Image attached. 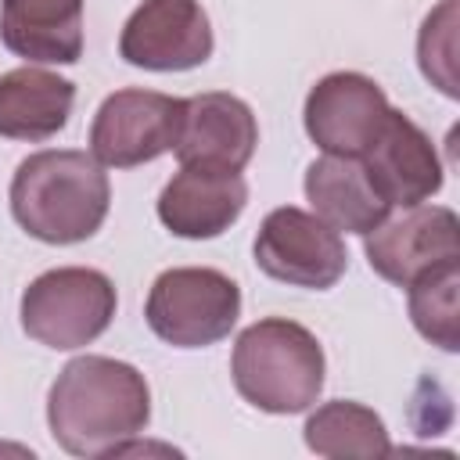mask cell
<instances>
[{"label": "cell", "mask_w": 460, "mask_h": 460, "mask_svg": "<svg viewBox=\"0 0 460 460\" xmlns=\"http://www.w3.org/2000/svg\"><path fill=\"white\" fill-rule=\"evenodd\" d=\"M147 327L172 349H205L223 341L241 316V288L208 266H176L155 277Z\"/></svg>", "instance_id": "5"}, {"label": "cell", "mask_w": 460, "mask_h": 460, "mask_svg": "<svg viewBox=\"0 0 460 460\" xmlns=\"http://www.w3.org/2000/svg\"><path fill=\"white\" fill-rule=\"evenodd\" d=\"M151 420V388L122 359L79 356L65 363L47 395L54 442L72 456H111Z\"/></svg>", "instance_id": "1"}, {"label": "cell", "mask_w": 460, "mask_h": 460, "mask_svg": "<svg viewBox=\"0 0 460 460\" xmlns=\"http://www.w3.org/2000/svg\"><path fill=\"white\" fill-rule=\"evenodd\" d=\"M305 446L316 456H388L392 442L385 420L352 399L323 402L305 420Z\"/></svg>", "instance_id": "17"}, {"label": "cell", "mask_w": 460, "mask_h": 460, "mask_svg": "<svg viewBox=\"0 0 460 460\" xmlns=\"http://www.w3.org/2000/svg\"><path fill=\"white\" fill-rule=\"evenodd\" d=\"M323 349L295 320L266 316L237 334L230 374L244 402L262 413H302L323 392Z\"/></svg>", "instance_id": "3"}, {"label": "cell", "mask_w": 460, "mask_h": 460, "mask_svg": "<svg viewBox=\"0 0 460 460\" xmlns=\"http://www.w3.org/2000/svg\"><path fill=\"white\" fill-rule=\"evenodd\" d=\"M111 183L86 151H36L11 180V216L25 234L47 244H79L108 216Z\"/></svg>", "instance_id": "2"}, {"label": "cell", "mask_w": 460, "mask_h": 460, "mask_svg": "<svg viewBox=\"0 0 460 460\" xmlns=\"http://www.w3.org/2000/svg\"><path fill=\"white\" fill-rule=\"evenodd\" d=\"M0 40L25 61L75 65L83 58V0H0Z\"/></svg>", "instance_id": "14"}, {"label": "cell", "mask_w": 460, "mask_h": 460, "mask_svg": "<svg viewBox=\"0 0 460 460\" xmlns=\"http://www.w3.org/2000/svg\"><path fill=\"white\" fill-rule=\"evenodd\" d=\"M75 104V86L58 72L22 65L0 75V137L7 140H50L65 129Z\"/></svg>", "instance_id": "15"}, {"label": "cell", "mask_w": 460, "mask_h": 460, "mask_svg": "<svg viewBox=\"0 0 460 460\" xmlns=\"http://www.w3.org/2000/svg\"><path fill=\"white\" fill-rule=\"evenodd\" d=\"M392 111L385 90L363 72H331L305 97V133L323 155L359 158Z\"/></svg>", "instance_id": "10"}, {"label": "cell", "mask_w": 460, "mask_h": 460, "mask_svg": "<svg viewBox=\"0 0 460 460\" xmlns=\"http://www.w3.org/2000/svg\"><path fill=\"white\" fill-rule=\"evenodd\" d=\"M115 284L90 266L40 273L22 295V327L32 341L68 352L83 349L115 320Z\"/></svg>", "instance_id": "4"}, {"label": "cell", "mask_w": 460, "mask_h": 460, "mask_svg": "<svg viewBox=\"0 0 460 460\" xmlns=\"http://www.w3.org/2000/svg\"><path fill=\"white\" fill-rule=\"evenodd\" d=\"M410 320L420 338L438 345L442 352L460 349V262H446L438 270H428L410 288Z\"/></svg>", "instance_id": "18"}, {"label": "cell", "mask_w": 460, "mask_h": 460, "mask_svg": "<svg viewBox=\"0 0 460 460\" xmlns=\"http://www.w3.org/2000/svg\"><path fill=\"white\" fill-rule=\"evenodd\" d=\"M122 61L151 72H187L212 58V25L198 0H144L122 25Z\"/></svg>", "instance_id": "9"}, {"label": "cell", "mask_w": 460, "mask_h": 460, "mask_svg": "<svg viewBox=\"0 0 460 460\" xmlns=\"http://www.w3.org/2000/svg\"><path fill=\"white\" fill-rule=\"evenodd\" d=\"M374 190L399 208L420 205L442 190V162L431 137L402 111H388L370 147L359 155Z\"/></svg>", "instance_id": "11"}, {"label": "cell", "mask_w": 460, "mask_h": 460, "mask_svg": "<svg viewBox=\"0 0 460 460\" xmlns=\"http://www.w3.org/2000/svg\"><path fill=\"white\" fill-rule=\"evenodd\" d=\"M305 198L327 226L345 234H370L392 212L374 190L363 162L345 155H323L305 169Z\"/></svg>", "instance_id": "16"}, {"label": "cell", "mask_w": 460, "mask_h": 460, "mask_svg": "<svg viewBox=\"0 0 460 460\" xmlns=\"http://www.w3.org/2000/svg\"><path fill=\"white\" fill-rule=\"evenodd\" d=\"M417 61L431 86L446 97H460L456 83V0H442L420 25L417 36Z\"/></svg>", "instance_id": "19"}, {"label": "cell", "mask_w": 460, "mask_h": 460, "mask_svg": "<svg viewBox=\"0 0 460 460\" xmlns=\"http://www.w3.org/2000/svg\"><path fill=\"white\" fill-rule=\"evenodd\" d=\"M259 144V122L252 108L223 90L187 97L183 129L176 140L180 165H216L241 172Z\"/></svg>", "instance_id": "13"}, {"label": "cell", "mask_w": 460, "mask_h": 460, "mask_svg": "<svg viewBox=\"0 0 460 460\" xmlns=\"http://www.w3.org/2000/svg\"><path fill=\"white\" fill-rule=\"evenodd\" d=\"M248 205V183L234 169L180 165L158 194V219L187 241H208L230 230Z\"/></svg>", "instance_id": "12"}, {"label": "cell", "mask_w": 460, "mask_h": 460, "mask_svg": "<svg viewBox=\"0 0 460 460\" xmlns=\"http://www.w3.org/2000/svg\"><path fill=\"white\" fill-rule=\"evenodd\" d=\"M255 266L280 284L327 291L345 277L349 252L341 234L316 212L280 205L255 234Z\"/></svg>", "instance_id": "7"}, {"label": "cell", "mask_w": 460, "mask_h": 460, "mask_svg": "<svg viewBox=\"0 0 460 460\" xmlns=\"http://www.w3.org/2000/svg\"><path fill=\"white\" fill-rule=\"evenodd\" d=\"M183 97L158 90H115L93 115L90 155L108 169H133L172 151L183 129Z\"/></svg>", "instance_id": "6"}, {"label": "cell", "mask_w": 460, "mask_h": 460, "mask_svg": "<svg viewBox=\"0 0 460 460\" xmlns=\"http://www.w3.org/2000/svg\"><path fill=\"white\" fill-rule=\"evenodd\" d=\"M367 237V262L388 284L410 288L428 270L460 262V223L446 205H410L395 219H381Z\"/></svg>", "instance_id": "8"}]
</instances>
